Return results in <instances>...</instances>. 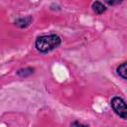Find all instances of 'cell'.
<instances>
[{
	"mask_svg": "<svg viewBox=\"0 0 127 127\" xmlns=\"http://www.w3.org/2000/svg\"><path fill=\"white\" fill-rule=\"evenodd\" d=\"M69 127H88V126H86V125H84V124H81V123L75 121V122H72Z\"/></svg>",
	"mask_w": 127,
	"mask_h": 127,
	"instance_id": "7",
	"label": "cell"
},
{
	"mask_svg": "<svg viewBox=\"0 0 127 127\" xmlns=\"http://www.w3.org/2000/svg\"><path fill=\"white\" fill-rule=\"evenodd\" d=\"M126 65H127V64H126V62H124L116 69L117 74L120 77H122L123 79H127V67H126Z\"/></svg>",
	"mask_w": 127,
	"mask_h": 127,
	"instance_id": "5",
	"label": "cell"
},
{
	"mask_svg": "<svg viewBox=\"0 0 127 127\" xmlns=\"http://www.w3.org/2000/svg\"><path fill=\"white\" fill-rule=\"evenodd\" d=\"M33 22V18L31 16L24 17V18H19L15 21V25L19 28H27L30 26V24Z\"/></svg>",
	"mask_w": 127,
	"mask_h": 127,
	"instance_id": "3",
	"label": "cell"
},
{
	"mask_svg": "<svg viewBox=\"0 0 127 127\" xmlns=\"http://www.w3.org/2000/svg\"><path fill=\"white\" fill-rule=\"evenodd\" d=\"M106 3L109 4V5H115V4L121 3V1H106Z\"/></svg>",
	"mask_w": 127,
	"mask_h": 127,
	"instance_id": "8",
	"label": "cell"
},
{
	"mask_svg": "<svg viewBox=\"0 0 127 127\" xmlns=\"http://www.w3.org/2000/svg\"><path fill=\"white\" fill-rule=\"evenodd\" d=\"M61 43H62V39L58 35L52 34V35L39 37L35 42V47L40 53L46 54L57 49L61 45Z\"/></svg>",
	"mask_w": 127,
	"mask_h": 127,
	"instance_id": "1",
	"label": "cell"
},
{
	"mask_svg": "<svg viewBox=\"0 0 127 127\" xmlns=\"http://www.w3.org/2000/svg\"><path fill=\"white\" fill-rule=\"evenodd\" d=\"M34 70H35L34 67H24L17 71V75L20 77H27L32 73H34Z\"/></svg>",
	"mask_w": 127,
	"mask_h": 127,
	"instance_id": "6",
	"label": "cell"
},
{
	"mask_svg": "<svg viewBox=\"0 0 127 127\" xmlns=\"http://www.w3.org/2000/svg\"><path fill=\"white\" fill-rule=\"evenodd\" d=\"M92 10H93L96 14L100 15V14H102V13H104V12L106 11V6H105L103 3L99 2V1H95V2H93V4H92Z\"/></svg>",
	"mask_w": 127,
	"mask_h": 127,
	"instance_id": "4",
	"label": "cell"
},
{
	"mask_svg": "<svg viewBox=\"0 0 127 127\" xmlns=\"http://www.w3.org/2000/svg\"><path fill=\"white\" fill-rule=\"evenodd\" d=\"M111 107L114 110V112L121 117L122 119H126L127 118V109H126V103L125 101L119 97V96H114L111 99Z\"/></svg>",
	"mask_w": 127,
	"mask_h": 127,
	"instance_id": "2",
	"label": "cell"
}]
</instances>
